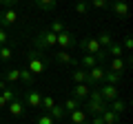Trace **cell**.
<instances>
[{
    "label": "cell",
    "instance_id": "3957f363",
    "mask_svg": "<svg viewBox=\"0 0 133 124\" xmlns=\"http://www.w3.org/2000/svg\"><path fill=\"white\" fill-rule=\"evenodd\" d=\"M27 64H29L27 69L33 75H40V73H44V69H47V62L40 58V51H36V49L27 53Z\"/></svg>",
    "mask_w": 133,
    "mask_h": 124
},
{
    "label": "cell",
    "instance_id": "d6a6232c",
    "mask_svg": "<svg viewBox=\"0 0 133 124\" xmlns=\"http://www.w3.org/2000/svg\"><path fill=\"white\" fill-rule=\"evenodd\" d=\"M87 100H91V102H104L102 95H100V89H91L89 95H87Z\"/></svg>",
    "mask_w": 133,
    "mask_h": 124
},
{
    "label": "cell",
    "instance_id": "ac0fdd59",
    "mask_svg": "<svg viewBox=\"0 0 133 124\" xmlns=\"http://www.w3.org/2000/svg\"><path fill=\"white\" fill-rule=\"evenodd\" d=\"M107 56H111V58H122L124 56V49H122V44L118 42V40H113V42L107 47Z\"/></svg>",
    "mask_w": 133,
    "mask_h": 124
},
{
    "label": "cell",
    "instance_id": "5b68a950",
    "mask_svg": "<svg viewBox=\"0 0 133 124\" xmlns=\"http://www.w3.org/2000/svg\"><path fill=\"white\" fill-rule=\"evenodd\" d=\"M22 102H24V106H31V109H40V102H42V93H40L38 89H31V86H27V91H24V95H22Z\"/></svg>",
    "mask_w": 133,
    "mask_h": 124
},
{
    "label": "cell",
    "instance_id": "7c38bea8",
    "mask_svg": "<svg viewBox=\"0 0 133 124\" xmlns=\"http://www.w3.org/2000/svg\"><path fill=\"white\" fill-rule=\"evenodd\" d=\"M16 20H18V13H16L14 7L5 9V13L0 16V24H5V27H11V24H16Z\"/></svg>",
    "mask_w": 133,
    "mask_h": 124
},
{
    "label": "cell",
    "instance_id": "7402d4cb",
    "mask_svg": "<svg viewBox=\"0 0 133 124\" xmlns=\"http://www.w3.org/2000/svg\"><path fill=\"white\" fill-rule=\"evenodd\" d=\"M62 106H64L66 113H71V111H76V109H80V106H82V100H76V98H66V100L62 102Z\"/></svg>",
    "mask_w": 133,
    "mask_h": 124
},
{
    "label": "cell",
    "instance_id": "f1b7e54d",
    "mask_svg": "<svg viewBox=\"0 0 133 124\" xmlns=\"http://www.w3.org/2000/svg\"><path fill=\"white\" fill-rule=\"evenodd\" d=\"M64 29H66V27H64V22H60V20H53V22L49 24V31H51V33H56V36H58V33H62Z\"/></svg>",
    "mask_w": 133,
    "mask_h": 124
},
{
    "label": "cell",
    "instance_id": "f35d334b",
    "mask_svg": "<svg viewBox=\"0 0 133 124\" xmlns=\"http://www.w3.org/2000/svg\"><path fill=\"white\" fill-rule=\"evenodd\" d=\"M2 109H7V100H5L2 95H0V111H2Z\"/></svg>",
    "mask_w": 133,
    "mask_h": 124
},
{
    "label": "cell",
    "instance_id": "f546056e",
    "mask_svg": "<svg viewBox=\"0 0 133 124\" xmlns=\"http://www.w3.org/2000/svg\"><path fill=\"white\" fill-rule=\"evenodd\" d=\"M87 11H89V0H78V2H76V13L84 16Z\"/></svg>",
    "mask_w": 133,
    "mask_h": 124
},
{
    "label": "cell",
    "instance_id": "d590c367",
    "mask_svg": "<svg viewBox=\"0 0 133 124\" xmlns=\"http://www.w3.org/2000/svg\"><path fill=\"white\" fill-rule=\"evenodd\" d=\"M5 44H9V33L0 27V47H5Z\"/></svg>",
    "mask_w": 133,
    "mask_h": 124
},
{
    "label": "cell",
    "instance_id": "1f68e13d",
    "mask_svg": "<svg viewBox=\"0 0 133 124\" xmlns=\"http://www.w3.org/2000/svg\"><path fill=\"white\" fill-rule=\"evenodd\" d=\"M109 0H89V7H95V9H109Z\"/></svg>",
    "mask_w": 133,
    "mask_h": 124
},
{
    "label": "cell",
    "instance_id": "4fadbf2b",
    "mask_svg": "<svg viewBox=\"0 0 133 124\" xmlns=\"http://www.w3.org/2000/svg\"><path fill=\"white\" fill-rule=\"evenodd\" d=\"M69 118H71V124H89V115L84 113V109H76L69 113Z\"/></svg>",
    "mask_w": 133,
    "mask_h": 124
},
{
    "label": "cell",
    "instance_id": "5bb4252c",
    "mask_svg": "<svg viewBox=\"0 0 133 124\" xmlns=\"http://www.w3.org/2000/svg\"><path fill=\"white\" fill-rule=\"evenodd\" d=\"M89 91H91V86H87V84H76V86L71 89V98H76V100H82V102H84L87 95H89Z\"/></svg>",
    "mask_w": 133,
    "mask_h": 124
},
{
    "label": "cell",
    "instance_id": "74e56055",
    "mask_svg": "<svg viewBox=\"0 0 133 124\" xmlns=\"http://www.w3.org/2000/svg\"><path fill=\"white\" fill-rule=\"evenodd\" d=\"M18 2H20V0H5V7H7V9H9V7L18 5Z\"/></svg>",
    "mask_w": 133,
    "mask_h": 124
},
{
    "label": "cell",
    "instance_id": "4316f807",
    "mask_svg": "<svg viewBox=\"0 0 133 124\" xmlns=\"http://www.w3.org/2000/svg\"><path fill=\"white\" fill-rule=\"evenodd\" d=\"M109 109H111V111H115V113L120 115V113H124V111H127V102L118 98V100H113V102H111V106H109Z\"/></svg>",
    "mask_w": 133,
    "mask_h": 124
},
{
    "label": "cell",
    "instance_id": "603a6c76",
    "mask_svg": "<svg viewBox=\"0 0 133 124\" xmlns=\"http://www.w3.org/2000/svg\"><path fill=\"white\" fill-rule=\"evenodd\" d=\"M2 80L5 82H18L20 80V69H7V71H2Z\"/></svg>",
    "mask_w": 133,
    "mask_h": 124
},
{
    "label": "cell",
    "instance_id": "b9f144b4",
    "mask_svg": "<svg viewBox=\"0 0 133 124\" xmlns=\"http://www.w3.org/2000/svg\"><path fill=\"white\" fill-rule=\"evenodd\" d=\"M109 2H118V0H109Z\"/></svg>",
    "mask_w": 133,
    "mask_h": 124
},
{
    "label": "cell",
    "instance_id": "d4e9b609",
    "mask_svg": "<svg viewBox=\"0 0 133 124\" xmlns=\"http://www.w3.org/2000/svg\"><path fill=\"white\" fill-rule=\"evenodd\" d=\"M122 75H124V73H115V71H104V82H107V84H118V82L120 80H122Z\"/></svg>",
    "mask_w": 133,
    "mask_h": 124
},
{
    "label": "cell",
    "instance_id": "8fae6325",
    "mask_svg": "<svg viewBox=\"0 0 133 124\" xmlns=\"http://www.w3.org/2000/svg\"><path fill=\"white\" fill-rule=\"evenodd\" d=\"M89 78H91V82H93V86H98L100 82L104 80V67H100V64H95L93 69H89Z\"/></svg>",
    "mask_w": 133,
    "mask_h": 124
},
{
    "label": "cell",
    "instance_id": "2e32d148",
    "mask_svg": "<svg viewBox=\"0 0 133 124\" xmlns=\"http://www.w3.org/2000/svg\"><path fill=\"white\" fill-rule=\"evenodd\" d=\"M95 40H98V44H100L102 49H107L115 38H113V33H111V31H100V33L95 36Z\"/></svg>",
    "mask_w": 133,
    "mask_h": 124
},
{
    "label": "cell",
    "instance_id": "9a60e30c",
    "mask_svg": "<svg viewBox=\"0 0 133 124\" xmlns=\"http://www.w3.org/2000/svg\"><path fill=\"white\" fill-rule=\"evenodd\" d=\"M78 64H80V69L89 71V69H93L95 64H100V62H98V58H95V56H89V53H84V56L78 60Z\"/></svg>",
    "mask_w": 133,
    "mask_h": 124
},
{
    "label": "cell",
    "instance_id": "6da1fadb",
    "mask_svg": "<svg viewBox=\"0 0 133 124\" xmlns=\"http://www.w3.org/2000/svg\"><path fill=\"white\" fill-rule=\"evenodd\" d=\"M76 44H78V47H80L84 53H89V56H95V58H98V62H104L107 58H109V56H107V49L100 47L95 38H82V40H78Z\"/></svg>",
    "mask_w": 133,
    "mask_h": 124
},
{
    "label": "cell",
    "instance_id": "cb8c5ba5",
    "mask_svg": "<svg viewBox=\"0 0 133 124\" xmlns=\"http://www.w3.org/2000/svg\"><path fill=\"white\" fill-rule=\"evenodd\" d=\"M33 80H36V75H33L29 69H20V82H22L24 86H31Z\"/></svg>",
    "mask_w": 133,
    "mask_h": 124
},
{
    "label": "cell",
    "instance_id": "e0dca14e",
    "mask_svg": "<svg viewBox=\"0 0 133 124\" xmlns=\"http://www.w3.org/2000/svg\"><path fill=\"white\" fill-rule=\"evenodd\" d=\"M100 118H102V122H104V124H118V122H120V115L115 113V111H111L109 106L102 111V115H100Z\"/></svg>",
    "mask_w": 133,
    "mask_h": 124
},
{
    "label": "cell",
    "instance_id": "8d00e7d4",
    "mask_svg": "<svg viewBox=\"0 0 133 124\" xmlns=\"http://www.w3.org/2000/svg\"><path fill=\"white\" fill-rule=\"evenodd\" d=\"M89 124H104V122H102V118H100V115H95V118L89 120Z\"/></svg>",
    "mask_w": 133,
    "mask_h": 124
},
{
    "label": "cell",
    "instance_id": "9c48e42d",
    "mask_svg": "<svg viewBox=\"0 0 133 124\" xmlns=\"http://www.w3.org/2000/svg\"><path fill=\"white\" fill-rule=\"evenodd\" d=\"M100 95H102V100H104V102H113V100H118V98H120V93H118V86L104 84L102 89H100Z\"/></svg>",
    "mask_w": 133,
    "mask_h": 124
},
{
    "label": "cell",
    "instance_id": "30bf717a",
    "mask_svg": "<svg viewBox=\"0 0 133 124\" xmlns=\"http://www.w3.org/2000/svg\"><path fill=\"white\" fill-rule=\"evenodd\" d=\"M111 11H113L118 18H127L129 16V5H127V0H118V2H111Z\"/></svg>",
    "mask_w": 133,
    "mask_h": 124
},
{
    "label": "cell",
    "instance_id": "8992f818",
    "mask_svg": "<svg viewBox=\"0 0 133 124\" xmlns=\"http://www.w3.org/2000/svg\"><path fill=\"white\" fill-rule=\"evenodd\" d=\"M107 106H109L107 102H91V100L82 102V109H84V113L91 115V118H95V115H102V111H104Z\"/></svg>",
    "mask_w": 133,
    "mask_h": 124
},
{
    "label": "cell",
    "instance_id": "ab89813d",
    "mask_svg": "<svg viewBox=\"0 0 133 124\" xmlns=\"http://www.w3.org/2000/svg\"><path fill=\"white\" fill-rule=\"evenodd\" d=\"M5 89H7V82L2 80V78H0V93H2V91H5Z\"/></svg>",
    "mask_w": 133,
    "mask_h": 124
},
{
    "label": "cell",
    "instance_id": "44dd1931",
    "mask_svg": "<svg viewBox=\"0 0 133 124\" xmlns=\"http://www.w3.org/2000/svg\"><path fill=\"white\" fill-rule=\"evenodd\" d=\"M9 60H14V47H11V42L0 47V62H9Z\"/></svg>",
    "mask_w": 133,
    "mask_h": 124
},
{
    "label": "cell",
    "instance_id": "4dcf8cb0",
    "mask_svg": "<svg viewBox=\"0 0 133 124\" xmlns=\"http://www.w3.org/2000/svg\"><path fill=\"white\" fill-rule=\"evenodd\" d=\"M0 95L5 98V100H7V104H9L11 100H16V98H18V91H14V89H9V86H7V89L2 91V93H0Z\"/></svg>",
    "mask_w": 133,
    "mask_h": 124
},
{
    "label": "cell",
    "instance_id": "52a82bcc",
    "mask_svg": "<svg viewBox=\"0 0 133 124\" xmlns=\"http://www.w3.org/2000/svg\"><path fill=\"white\" fill-rule=\"evenodd\" d=\"M53 60L60 62V64H71V67H78V60H76V58H71V53L64 51V49H56V53H53Z\"/></svg>",
    "mask_w": 133,
    "mask_h": 124
},
{
    "label": "cell",
    "instance_id": "277c9868",
    "mask_svg": "<svg viewBox=\"0 0 133 124\" xmlns=\"http://www.w3.org/2000/svg\"><path fill=\"white\" fill-rule=\"evenodd\" d=\"M76 42H78V38L69 31V29H64L62 33L56 36V47H58V49H64V51L73 49V47H76Z\"/></svg>",
    "mask_w": 133,
    "mask_h": 124
},
{
    "label": "cell",
    "instance_id": "7bdbcfd3",
    "mask_svg": "<svg viewBox=\"0 0 133 124\" xmlns=\"http://www.w3.org/2000/svg\"><path fill=\"white\" fill-rule=\"evenodd\" d=\"M0 69H2V62H0Z\"/></svg>",
    "mask_w": 133,
    "mask_h": 124
},
{
    "label": "cell",
    "instance_id": "836d02e7",
    "mask_svg": "<svg viewBox=\"0 0 133 124\" xmlns=\"http://www.w3.org/2000/svg\"><path fill=\"white\" fill-rule=\"evenodd\" d=\"M120 44H122L124 53H131V49H133V40L129 38V36H127V38H124V40H122V42H120Z\"/></svg>",
    "mask_w": 133,
    "mask_h": 124
},
{
    "label": "cell",
    "instance_id": "e575fe53",
    "mask_svg": "<svg viewBox=\"0 0 133 124\" xmlns=\"http://www.w3.org/2000/svg\"><path fill=\"white\" fill-rule=\"evenodd\" d=\"M36 124H53V118L49 113H42L38 120H36Z\"/></svg>",
    "mask_w": 133,
    "mask_h": 124
},
{
    "label": "cell",
    "instance_id": "ffe728a7",
    "mask_svg": "<svg viewBox=\"0 0 133 124\" xmlns=\"http://www.w3.org/2000/svg\"><path fill=\"white\" fill-rule=\"evenodd\" d=\"M33 2H36V7L42 9V11H53L58 7V0H33Z\"/></svg>",
    "mask_w": 133,
    "mask_h": 124
},
{
    "label": "cell",
    "instance_id": "60d3db41",
    "mask_svg": "<svg viewBox=\"0 0 133 124\" xmlns=\"http://www.w3.org/2000/svg\"><path fill=\"white\" fill-rule=\"evenodd\" d=\"M0 7H5V0H0Z\"/></svg>",
    "mask_w": 133,
    "mask_h": 124
},
{
    "label": "cell",
    "instance_id": "d6986e66",
    "mask_svg": "<svg viewBox=\"0 0 133 124\" xmlns=\"http://www.w3.org/2000/svg\"><path fill=\"white\" fill-rule=\"evenodd\" d=\"M49 115L53 118V122H62V120L66 118V111H64V106H62V104H53L51 111H49Z\"/></svg>",
    "mask_w": 133,
    "mask_h": 124
},
{
    "label": "cell",
    "instance_id": "484cf974",
    "mask_svg": "<svg viewBox=\"0 0 133 124\" xmlns=\"http://www.w3.org/2000/svg\"><path fill=\"white\" fill-rule=\"evenodd\" d=\"M111 71H115V73H124V71H127L122 58H113V60H111Z\"/></svg>",
    "mask_w": 133,
    "mask_h": 124
},
{
    "label": "cell",
    "instance_id": "7a4b0ae2",
    "mask_svg": "<svg viewBox=\"0 0 133 124\" xmlns=\"http://www.w3.org/2000/svg\"><path fill=\"white\" fill-rule=\"evenodd\" d=\"M33 49L36 51H47V49H53L56 47V33H51L49 29H42L33 36Z\"/></svg>",
    "mask_w": 133,
    "mask_h": 124
},
{
    "label": "cell",
    "instance_id": "ba28073f",
    "mask_svg": "<svg viewBox=\"0 0 133 124\" xmlns=\"http://www.w3.org/2000/svg\"><path fill=\"white\" fill-rule=\"evenodd\" d=\"M7 111H9L14 118H22V113H24V102H22V98H16V100H11L9 104H7Z\"/></svg>",
    "mask_w": 133,
    "mask_h": 124
},
{
    "label": "cell",
    "instance_id": "83f0119b",
    "mask_svg": "<svg viewBox=\"0 0 133 124\" xmlns=\"http://www.w3.org/2000/svg\"><path fill=\"white\" fill-rule=\"evenodd\" d=\"M53 104H56V100H53L51 95H42V102H40V109H42L44 113H49Z\"/></svg>",
    "mask_w": 133,
    "mask_h": 124
}]
</instances>
